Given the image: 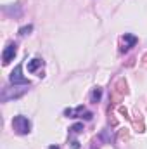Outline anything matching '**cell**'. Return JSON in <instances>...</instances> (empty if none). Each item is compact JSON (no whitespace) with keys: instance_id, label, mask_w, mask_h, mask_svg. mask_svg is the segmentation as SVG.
Listing matches in <instances>:
<instances>
[{"instance_id":"6da1fadb","label":"cell","mask_w":147,"mask_h":149,"mask_svg":"<svg viewBox=\"0 0 147 149\" xmlns=\"http://www.w3.org/2000/svg\"><path fill=\"white\" fill-rule=\"evenodd\" d=\"M28 87H30V85H14V87H10V88H3V90H2V101L7 102V101H10V99H19L21 95H24V94L28 92Z\"/></svg>"},{"instance_id":"7a4b0ae2","label":"cell","mask_w":147,"mask_h":149,"mask_svg":"<svg viewBox=\"0 0 147 149\" xmlns=\"http://www.w3.org/2000/svg\"><path fill=\"white\" fill-rule=\"evenodd\" d=\"M12 128H14V132L16 134H19V135H26V134H30V130H31V123H30V120L26 118V116H16L14 120H12Z\"/></svg>"},{"instance_id":"3957f363","label":"cell","mask_w":147,"mask_h":149,"mask_svg":"<svg viewBox=\"0 0 147 149\" xmlns=\"http://www.w3.org/2000/svg\"><path fill=\"white\" fill-rule=\"evenodd\" d=\"M21 70H23V64H17V66L14 68V71L10 73V76H9V81H10L12 85H30V81L23 76Z\"/></svg>"},{"instance_id":"277c9868","label":"cell","mask_w":147,"mask_h":149,"mask_svg":"<svg viewBox=\"0 0 147 149\" xmlns=\"http://www.w3.org/2000/svg\"><path fill=\"white\" fill-rule=\"evenodd\" d=\"M16 52H17V45H16V42H9V43H7V47H5V49H3V52H2V61H3V64H5V66H7L10 61H14Z\"/></svg>"},{"instance_id":"5b68a950","label":"cell","mask_w":147,"mask_h":149,"mask_svg":"<svg viewBox=\"0 0 147 149\" xmlns=\"http://www.w3.org/2000/svg\"><path fill=\"white\" fill-rule=\"evenodd\" d=\"M135 43H137V37H135V35L125 33V37H123V47H121V52H126V50H128V49H132Z\"/></svg>"},{"instance_id":"8992f818","label":"cell","mask_w":147,"mask_h":149,"mask_svg":"<svg viewBox=\"0 0 147 149\" xmlns=\"http://www.w3.org/2000/svg\"><path fill=\"white\" fill-rule=\"evenodd\" d=\"M40 66H43V61H42V59H31V61L28 63V71H30V73H35L37 68H40Z\"/></svg>"},{"instance_id":"52a82bcc","label":"cell","mask_w":147,"mask_h":149,"mask_svg":"<svg viewBox=\"0 0 147 149\" xmlns=\"http://www.w3.org/2000/svg\"><path fill=\"white\" fill-rule=\"evenodd\" d=\"M83 111H85V108H83V106H78L76 109H66L64 114H66V116H69V118H76L78 114H81Z\"/></svg>"},{"instance_id":"ba28073f","label":"cell","mask_w":147,"mask_h":149,"mask_svg":"<svg viewBox=\"0 0 147 149\" xmlns=\"http://www.w3.org/2000/svg\"><path fill=\"white\" fill-rule=\"evenodd\" d=\"M101 97H102V90H101L99 87L94 88V90H92V95H90V101H92V102H99Z\"/></svg>"},{"instance_id":"9c48e42d","label":"cell","mask_w":147,"mask_h":149,"mask_svg":"<svg viewBox=\"0 0 147 149\" xmlns=\"http://www.w3.org/2000/svg\"><path fill=\"white\" fill-rule=\"evenodd\" d=\"M69 132H73V134H80V132H83V123H76V125H73V127L69 128Z\"/></svg>"},{"instance_id":"30bf717a","label":"cell","mask_w":147,"mask_h":149,"mask_svg":"<svg viewBox=\"0 0 147 149\" xmlns=\"http://www.w3.org/2000/svg\"><path fill=\"white\" fill-rule=\"evenodd\" d=\"M31 30H33V26H31V24H28V26H24V28H21V30H19V35H23V37H24V35H28Z\"/></svg>"},{"instance_id":"8fae6325","label":"cell","mask_w":147,"mask_h":149,"mask_svg":"<svg viewBox=\"0 0 147 149\" xmlns=\"http://www.w3.org/2000/svg\"><path fill=\"white\" fill-rule=\"evenodd\" d=\"M71 148L73 149H80V142H78V141H73V142H71Z\"/></svg>"},{"instance_id":"7c38bea8","label":"cell","mask_w":147,"mask_h":149,"mask_svg":"<svg viewBox=\"0 0 147 149\" xmlns=\"http://www.w3.org/2000/svg\"><path fill=\"white\" fill-rule=\"evenodd\" d=\"M49 149H59V146H50Z\"/></svg>"}]
</instances>
